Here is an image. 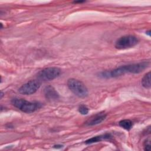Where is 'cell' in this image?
Returning <instances> with one entry per match:
<instances>
[{
	"label": "cell",
	"instance_id": "1",
	"mask_svg": "<svg viewBox=\"0 0 151 151\" xmlns=\"http://www.w3.org/2000/svg\"><path fill=\"white\" fill-rule=\"evenodd\" d=\"M148 65L149 63L146 61L123 65L111 70L109 73V77H117L126 73L138 74L145 70Z\"/></svg>",
	"mask_w": 151,
	"mask_h": 151
},
{
	"label": "cell",
	"instance_id": "2",
	"mask_svg": "<svg viewBox=\"0 0 151 151\" xmlns=\"http://www.w3.org/2000/svg\"><path fill=\"white\" fill-rule=\"evenodd\" d=\"M11 103L22 112L27 113H32L41 107L39 103L30 102L23 99L14 98L11 100Z\"/></svg>",
	"mask_w": 151,
	"mask_h": 151
},
{
	"label": "cell",
	"instance_id": "3",
	"mask_svg": "<svg viewBox=\"0 0 151 151\" xmlns=\"http://www.w3.org/2000/svg\"><path fill=\"white\" fill-rule=\"evenodd\" d=\"M67 86L70 91L78 97L84 98L88 94V89L85 84L78 80L75 78L68 79L67 81Z\"/></svg>",
	"mask_w": 151,
	"mask_h": 151
},
{
	"label": "cell",
	"instance_id": "4",
	"mask_svg": "<svg viewBox=\"0 0 151 151\" xmlns=\"http://www.w3.org/2000/svg\"><path fill=\"white\" fill-rule=\"evenodd\" d=\"M139 42L138 38L133 35H127L117 40L115 47L118 50H124L135 46Z\"/></svg>",
	"mask_w": 151,
	"mask_h": 151
},
{
	"label": "cell",
	"instance_id": "5",
	"mask_svg": "<svg viewBox=\"0 0 151 151\" xmlns=\"http://www.w3.org/2000/svg\"><path fill=\"white\" fill-rule=\"evenodd\" d=\"M60 73L61 70L58 67H47L39 71L37 77L40 81H50L58 77Z\"/></svg>",
	"mask_w": 151,
	"mask_h": 151
},
{
	"label": "cell",
	"instance_id": "6",
	"mask_svg": "<svg viewBox=\"0 0 151 151\" xmlns=\"http://www.w3.org/2000/svg\"><path fill=\"white\" fill-rule=\"evenodd\" d=\"M41 81L39 80H32L21 86L18 91L24 95H30L35 93L41 86Z\"/></svg>",
	"mask_w": 151,
	"mask_h": 151
},
{
	"label": "cell",
	"instance_id": "7",
	"mask_svg": "<svg viewBox=\"0 0 151 151\" xmlns=\"http://www.w3.org/2000/svg\"><path fill=\"white\" fill-rule=\"evenodd\" d=\"M107 115L104 112L98 113L93 116H92L90 118H89L85 123L86 126H91L98 124L101 123L103 121L105 120Z\"/></svg>",
	"mask_w": 151,
	"mask_h": 151
},
{
	"label": "cell",
	"instance_id": "8",
	"mask_svg": "<svg viewBox=\"0 0 151 151\" xmlns=\"http://www.w3.org/2000/svg\"><path fill=\"white\" fill-rule=\"evenodd\" d=\"M44 94L45 97L49 101H55L60 98L59 94L51 86H48L45 87Z\"/></svg>",
	"mask_w": 151,
	"mask_h": 151
},
{
	"label": "cell",
	"instance_id": "9",
	"mask_svg": "<svg viewBox=\"0 0 151 151\" xmlns=\"http://www.w3.org/2000/svg\"><path fill=\"white\" fill-rule=\"evenodd\" d=\"M110 137V135L109 134H105L104 135H100V136H95V137H93L88 140H87L85 143L86 144H91V143H96V142H98L99 141H101L103 139H109Z\"/></svg>",
	"mask_w": 151,
	"mask_h": 151
},
{
	"label": "cell",
	"instance_id": "10",
	"mask_svg": "<svg viewBox=\"0 0 151 151\" xmlns=\"http://www.w3.org/2000/svg\"><path fill=\"white\" fill-rule=\"evenodd\" d=\"M142 85L146 88H150V71L146 73L142 79Z\"/></svg>",
	"mask_w": 151,
	"mask_h": 151
},
{
	"label": "cell",
	"instance_id": "11",
	"mask_svg": "<svg viewBox=\"0 0 151 151\" xmlns=\"http://www.w3.org/2000/svg\"><path fill=\"white\" fill-rule=\"evenodd\" d=\"M119 124L120 127L127 130H130L133 126V123L129 119L122 120L119 122Z\"/></svg>",
	"mask_w": 151,
	"mask_h": 151
},
{
	"label": "cell",
	"instance_id": "12",
	"mask_svg": "<svg viewBox=\"0 0 151 151\" xmlns=\"http://www.w3.org/2000/svg\"><path fill=\"white\" fill-rule=\"evenodd\" d=\"M78 110L79 111V113H80L81 114L83 115H86V114H87L88 113V107L84 105V104H81L80 105L79 107H78Z\"/></svg>",
	"mask_w": 151,
	"mask_h": 151
},
{
	"label": "cell",
	"instance_id": "13",
	"mask_svg": "<svg viewBox=\"0 0 151 151\" xmlns=\"http://www.w3.org/2000/svg\"><path fill=\"white\" fill-rule=\"evenodd\" d=\"M143 147L145 150H149L150 148V139H147L145 140L143 143Z\"/></svg>",
	"mask_w": 151,
	"mask_h": 151
},
{
	"label": "cell",
	"instance_id": "14",
	"mask_svg": "<svg viewBox=\"0 0 151 151\" xmlns=\"http://www.w3.org/2000/svg\"><path fill=\"white\" fill-rule=\"evenodd\" d=\"M62 147H63V146L60 145H57L54 146V147H55V148H61Z\"/></svg>",
	"mask_w": 151,
	"mask_h": 151
},
{
	"label": "cell",
	"instance_id": "15",
	"mask_svg": "<svg viewBox=\"0 0 151 151\" xmlns=\"http://www.w3.org/2000/svg\"><path fill=\"white\" fill-rule=\"evenodd\" d=\"M84 1H75L74 2V3H81V2H84Z\"/></svg>",
	"mask_w": 151,
	"mask_h": 151
},
{
	"label": "cell",
	"instance_id": "16",
	"mask_svg": "<svg viewBox=\"0 0 151 151\" xmlns=\"http://www.w3.org/2000/svg\"><path fill=\"white\" fill-rule=\"evenodd\" d=\"M150 31H147V32H146V34L149 35V36H150Z\"/></svg>",
	"mask_w": 151,
	"mask_h": 151
},
{
	"label": "cell",
	"instance_id": "17",
	"mask_svg": "<svg viewBox=\"0 0 151 151\" xmlns=\"http://www.w3.org/2000/svg\"><path fill=\"white\" fill-rule=\"evenodd\" d=\"M3 94H4V93L1 91V98H2V96H3Z\"/></svg>",
	"mask_w": 151,
	"mask_h": 151
}]
</instances>
